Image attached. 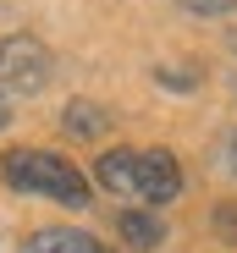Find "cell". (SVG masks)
Here are the masks:
<instances>
[{"mask_svg": "<svg viewBox=\"0 0 237 253\" xmlns=\"http://www.w3.org/2000/svg\"><path fill=\"white\" fill-rule=\"evenodd\" d=\"M0 176H6L17 193H45V198L72 204V209L89 204V182H83V171H77L72 160L50 154V149H11L6 160H0Z\"/></svg>", "mask_w": 237, "mask_h": 253, "instance_id": "obj_1", "label": "cell"}, {"mask_svg": "<svg viewBox=\"0 0 237 253\" xmlns=\"http://www.w3.org/2000/svg\"><path fill=\"white\" fill-rule=\"evenodd\" d=\"M215 231H221L226 242H237V204H221V209H215Z\"/></svg>", "mask_w": 237, "mask_h": 253, "instance_id": "obj_8", "label": "cell"}, {"mask_svg": "<svg viewBox=\"0 0 237 253\" xmlns=\"http://www.w3.org/2000/svg\"><path fill=\"white\" fill-rule=\"evenodd\" d=\"M116 231H122L133 248H160V237H166V226L149 220V215H138V209H127V215L116 220Z\"/></svg>", "mask_w": 237, "mask_h": 253, "instance_id": "obj_7", "label": "cell"}, {"mask_svg": "<svg viewBox=\"0 0 237 253\" xmlns=\"http://www.w3.org/2000/svg\"><path fill=\"white\" fill-rule=\"evenodd\" d=\"M188 11H204V17H221V11H232L237 0H182Z\"/></svg>", "mask_w": 237, "mask_h": 253, "instance_id": "obj_9", "label": "cell"}, {"mask_svg": "<svg viewBox=\"0 0 237 253\" xmlns=\"http://www.w3.org/2000/svg\"><path fill=\"white\" fill-rule=\"evenodd\" d=\"M177 193H182L177 154H166V149L133 154V198H143V204H171Z\"/></svg>", "mask_w": 237, "mask_h": 253, "instance_id": "obj_3", "label": "cell"}, {"mask_svg": "<svg viewBox=\"0 0 237 253\" xmlns=\"http://www.w3.org/2000/svg\"><path fill=\"white\" fill-rule=\"evenodd\" d=\"M6 121H11V116H6V105H0V126H6Z\"/></svg>", "mask_w": 237, "mask_h": 253, "instance_id": "obj_11", "label": "cell"}, {"mask_svg": "<svg viewBox=\"0 0 237 253\" xmlns=\"http://www.w3.org/2000/svg\"><path fill=\"white\" fill-rule=\"evenodd\" d=\"M22 253H110V248L89 231H72V226H39L22 242Z\"/></svg>", "mask_w": 237, "mask_h": 253, "instance_id": "obj_4", "label": "cell"}, {"mask_svg": "<svg viewBox=\"0 0 237 253\" xmlns=\"http://www.w3.org/2000/svg\"><path fill=\"white\" fill-rule=\"evenodd\" d=\"M232 171H237V138H232Z\"/></svg>", "mask_w": 237, "mask_h": 253, "instance_id": "obj_10", "label": "cell"}, {"mask_svg": "<svg viewBox=\"0 0 237 253\" xmlns=\"http://www.w3.org/2000/svg\"><path fill=\"white\" fill-rule=\"evenodd\" d=\"M61 126H66L72 138H99V132H105V110L89 105V99H77V105L61 110Z\"/></svg>", "mask_w": 237, "mask_h": 253, "instance_id": "obj_6", "label": "cell"}, {"mask_svg": "<svg viewBox=\"0 0 237 253\" xmlns=\"http://www.w3.org/2000/svg\"><path fill=\"white\" fill-rule=\"evenodd\" d=\"M50 83V50L39 44L33 33H11V39H0V94H39Z\"/></svg>", "mask_w": 237, "mask_h": 253, "instance_id": "obj_2", "label": "cell"}, {"mask_svg": "<svg viewBox=\"0 0 237 253\" xmlns=\"http://www.w3.org/2000/svg\"><path fill=\"white\" fill-rule=\"evenodd\" d=\"M94 176L110 187V193H127L133 198V149H110L94 160Z\"/></svg>", "mask_w": 237, "mask_h": 253, "instance_id": "obj_5", "label": "cell"}]
</instances>
